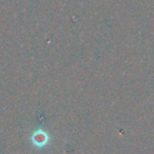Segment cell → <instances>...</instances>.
<instances>
[{
  "label": "cell",
  "instance_id": "cell-1",
  "mask_svg": "<svg viewBox=\"0 0 154 154\" xmlns=\"http://www.w3.org/2000/svg\"><path fill=\"white\" fill-rule=\"evenodd\" d=\"M32 142L37 146H40V147L43 146L48 142V135L46 134V133H44L42 131H39V132H37V133H35L33 134Z\"/></svg>",
  "mask_w": 154,
  "mask_h": 154
}]
</instances>
